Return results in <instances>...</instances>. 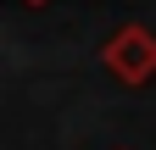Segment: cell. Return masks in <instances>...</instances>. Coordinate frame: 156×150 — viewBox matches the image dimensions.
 <instances>
[{
  "mask_svg": "<svg viewBox=\"0 0 156 150\" xmlns=\"http://www.w3.org/2000/svg\"><path fill=\"white\" fill-rule=\"evenodd\" d=\"M101 67L112 72L117 84H128V89H145L156 78V33L145 22H128V28H117L112 39L101 45Z\"/></svg>",
  "mask_w": 156,
  "mask_h": 150,
  "instance_id": "cell-1",
  "label": "cell"
},
{
  "mask_svg": "<svg viewBox=\"0 0 156 150\" xmlns=\"http://www.w3.org/2000/svg\"><path fill=\"white\" fill-rule=\"evenodd\" d=\"M23 6H45V0H23Z\"/></svg>",
  "mask_w": 156,
  "mask_h": 150,
  "instance_id": "cell-2",
  "label": "cell"
}]
</instances>
